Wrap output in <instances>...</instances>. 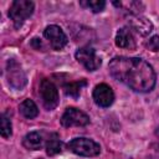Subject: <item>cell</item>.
<instances>
[{"mask_svg": "<svg viewBox=\"0 0 159 159\" xmlns=\"http://www.w3.org/2000/svg\"><path fill=\"white\" fill-rule=\"evenodd\" d=\"M109 73L134 92H150L157 81L153 67L140 57L117 56L108 63Z\"/></svg>", "mask_w": 159, "mask_h": 159, "instance_id": "cell-1", "label": "cell"}, {"mask_svg": "<svg viewBox=\"0 0 159 159\" xmlns=\"http://www.w3.org/2000/svg\"><path fill=\"white\" fill-rule=\"evenodd\" d=\"M67 148L81 157H96L101 153V147L97 142L89 139V138H84V137H80V138H75L72 140H70L67 143Z\"/></svg>", "mask_w": 159, "mask_h": 159, "instance_id": "cell-2", "label": "cell"}, {"mask_svg": "<svg viewBox=\"0 0 159 159\" xmlns=\"http://www.w3.org/2000/svg\"><path fill=\"white\" fill-rule=\"evenodd\" d=\"M35 9V4L30 0H15L9 9V17L12 20L16 27L21 26L22 22L29 19Z\"/></svg>", "mask_w": 159, "mask_h": 159, "instance_id": "cell-3", "label": "cell"}, {"mask_svg": "<svg viewBox=\"0 0 159 159\" xmlns=\"http://www.w3.org/2000/svg\"><path fill=\"white\" fill-rule=\"evenodd\" d=\"M40 97L42 101L43 107L47 111H52L57 107L60 99H58V91L57 87L53 84L52 81L43 78L40 82Z\"/></svg>", "mask_w": 159, "mask_h": 159, "instance_id": "cell-4", "label": "cell"}, {"mask_svg": "<svg viewBox=\"0 0 159 159\" xmlns=\"http://www.w3.org/2000/svg\"><path fill=\"white\" fill-rule=\"evenodd\" d=\"M60 122L66 128H70V127H84V125H87L89 123V117L84 112L80 111L78 108L68 107L63 112Z\"/></svg>", "mask_w": 159, "mask_h": 159, "instance_id": "cell-5", "label": "cell"}, {"mask_svg": "<svg viewBox=\"0 0 159 159\" xmlns=\"http://www.w3.org/2000/svg\"><path fill=\"white\" fill-rule=\"evenodd\" d=\"M75 56H76V60L80 63H82L87 71H96L102 63L101 58L96 53V50L93 47H91V46L80 47L76 51Z\"/></svg>", "mask_w": 159, "mask_h": 159, "instance_id": "cell-6", "label": "cell"}, {"mask_svg": "<svg viewBox=\"0 0 159 159\" xmlns=\"http://www.w3.org/2000/svg\"><path fill=\"white\" fill-rule=\"evenodd\" d=\"M6 77H7V82L9 84L15 88V89H21L27 80H26V75L24 72V70L21 68V66L15 61V60H10L7 62L6 66Z\"/></svg>", "mask_w": 159, "mask_h": 159, "instance_id": "cell-7", "label": "cell"}, {"mask_svg": "<svg viewBox=\"0 0 159 159\" xmlns=\"http://www.w3.org/2000/svg\"><path fill=\"white\" fill-rule=\"evenodd\" d=\"M43 36L48 40L51 47L56 51L62 50L67 45V41H68L63 30L57 25H48L43 30Z\"/></svg>", "mask_w": 159, "mask_h": 159, "instance_id": "cell-8", "label": "cell"}, {"mask_svg": "<svg viewBox=\"0 0 159 159\" xmlns=\"http://www.w3.org/2000/svg\"><path fill=\"white\" fill-rule=\"evenodd\" d=\"M92 97L97 106L107 108L114 101V92L107 83H99L94 87L92 92Z\"/></svg>", "mask_w": 159, "mask_h": 159, "instance_id": "cell-9", "label": "cell"}, {"mask_svg": "<svg viewBox=\"0 0 159 159\" xmlns=\"http://www.w3.org/2000/svg\"><path fill=\"white\" fill-rule=\"evenodd\" d=\"M128 27L140 36H147L153 31V24L140 15H130L128 19Z\"/></svg>", "mask_w": 159, "mask_h": 159, "instance_id": "cell-10", "label": "cell"}, {"mask_svg": "<svg viewBox=\"0 0 159 159\" xmlns=\"http://www.w3.org/2000/svg\"><path fill=\"white\" fill-rule=\"evenodd\" d=\"M116 45L120 48H127V50H134L135 48V40L133 36V31L128 26L120 27L117 31Z\"/></svg>", "mask_w": 159, "mask_h": 159, "instance_id": "cell-11", "label": "cell"}, {"mask_svg": "<svg viewBox=\"0 0 159 159\" xmlns=\"http://www.w3.org/2000/svg\"><path fill=\"white\" fill-rule=\"evenodd\" d=\"M19 111H20L21 116L27 119H34L39 116V108H37L36 103L30 98H26L20 103Z\"/></svg>", "mask_w": 159, "mask_h": 159, "instance_id": "cell-12", "label": "cell"}, {"mask_svg": "<svg viewBox=\"0 0 159 159\" xmlns=\"http://www.w3.org/2000/svg\"><path fill=\"white\" fill-rule=\"evenodd\" d=\"M43 139L39 132H30L22 139V145L29 150H37L42 147Z\"/></svg>", "mask_w": 159, "mask_h": 159, "instance_id": "cell-13", "label": "cell"}, {"mask_svg": "<svg viewBox=\"0 0 159 159\" xmlns=\"http://www.w3.org/2000/svg\"><path fill=\"white\" fill-rule=\"evenodd\" d=\"M113 5L125 10L127 12H129L130 15H139V12L144 9V5L140 1H134V0H129V1H113Z\"/></svg>", "mask_w": 159, "mask_h": 159, "instance_id": "cell-14", "label": "cell"}, {"mask_svg": "<svg viewBox=\"0 0 159 159\" xmlns=\"http://www.w3.org/2000/svg\"><path fill=\"white\" fill-rule=\"evenodd\" d=\"M87 82L86 80H78V81H73V82H70L67 83L65 87H63V91L66 93V96H70L72 98H78L80 94H81V91L83 87H86Z\"/></svg>", "mask_w": 159, "mask_h": 159, "instance_id": "cell-15", "label": "cell"}, {"mask_svg": "<svg viewBox=\"0 0 159 159\" xmlns=\"http://www.w3.org/2000/svg\"><path fill=\"white\" fill-rule=\"evenodd\" d=\"M61 148H62V143L60 140V138L53 134L47 142H46V153L47 155H56L61 152Z\"/></svg>", "mask_w": 159, "mask_h": 159, "instance_id": "cell-16", "label": "cell"}, {"mask_svg": "<svg viewBox=\"0 0 159 159\" xmlns=\"http://www.w3.org/2000/svg\"><path fill=\"white\" fill-rule=\"evenodd\" d=\"M11 120L10 118L4 113L1 114V120H0V134L2 138H10L12 134V129H11Z\"/></svg>", "mask_w": 159, "mask_h": 159, "instance_id": "cell-17", "label": "cell"}, {"mask_svg": "<svg viewBox=\"0 0 159 159\" xmlns=\"http://www.w3.org/2000/svg\"><path fill=\"white\" fill-rule=\"evenodd\" d=\"M80 4L82 6L92 10L93 12H101L106 6V1H103V0H88V1H81Z\"/></svg>", "mask_w": 159, "mask_h": 159, "instance_id": "cell-18", "label": "cell"}, {"mask_svg": "<svg viewBox=\"0 0 159 159\" xmlns=\"http://www.w3.org/2000/svg\"><path fill=\"white\" fill-rule=\"evenodd\" d=\"M145 46H147L149 50L154 51V52L159 51V36H158V35L152 36V37L148 40V42L145 43Z\"/></svg>", "mask_w": 159, "mask_h": 159, "instance_id": "cell-19", "label": "cell"}, {"mask_svg": "<svg viewBox=\"0 0 159 159\" xmlns=\"http://www.w3.org/2000/svg\"><path fill=\"white\" fill-rule=\"evenodd\" d=\"M31 45H32L35 48H37V50L42 48V42H41L39 39H32V41H31Z\"/></svg>", "mask_w": 159, "mask_h": 159, "instance_id": "cell-20", "label": "cell"}]
</instances>
